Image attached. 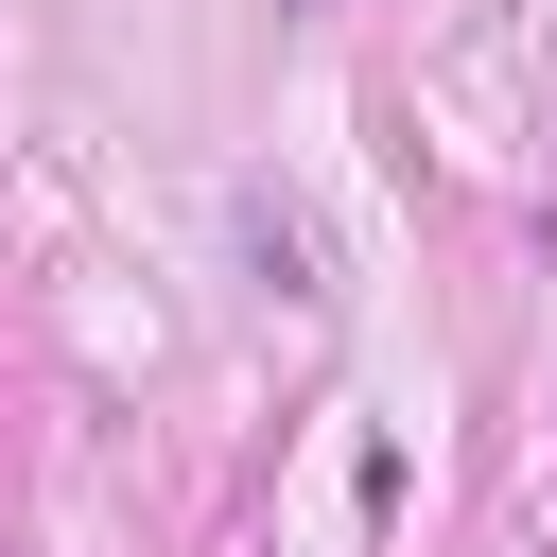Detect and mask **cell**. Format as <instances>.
Instances as JSON below:
<instances>
[{"instance_id": "6da1fadb", "label": "cell", "mask_w": 557, "mask_h": 557, "mask_svg": "<svg viewBox=\"0 0 557 557\" xmlns=\"http://www.w3.org/2000/svg\"><path fill=\"white\" fill-rule=\"evenodd\" d=\"M244 244H261V278H278V296H331V278H313V244H296V209H244Z\"/></svg>"}]
</instances>
